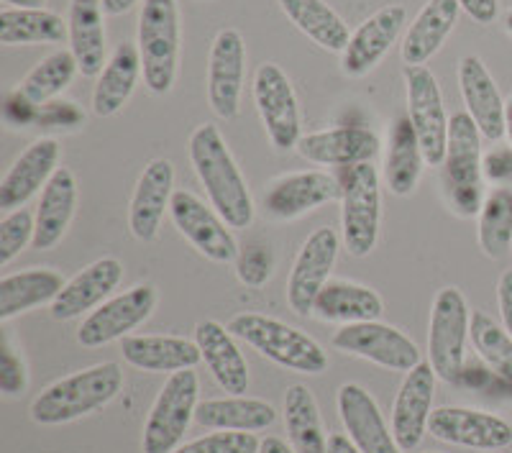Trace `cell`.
Instances as JSON below:
<instances>
[{
  "mask_svg": "<svg viewBox=\"0 0 512 453\" xmlns=\"http://www.w3.org/2000/svg\"><path fill=\"white\" fill-rule=\"evenodd\" d=\"M187 157L205 187L208 203L221 213L223 221L233 231H244L254 223V198H251L249 182L233 159L221 128L213 123H203L190 134L187 141Z\"/></svg>",
  "mask_w": 512,
  "mask_h": 453,
  "instance_id": "cell-1",
  "label": "cell"
},
{
  "mask_svg": "<svg viewBox=\"0 0 512 453\" xmlns=\"http://www.w3.org/2000/svg\"><path fill=\"white\" fill-rule=\"evenodd\" d=\"M123 390V369L116 361L88 366L57 379L36 395L29 415L36 425H64L103 410Z\"/></svg>",
  "mask_w": 512,
  "mask_h": 453,
  "instance_id": "cell-2",
  "label": "cell"
},
{
  "mask_svg": "<svg viewBox=\"0 0 512 453\" xmlns=\"http://www.w3.org/2000/svg\"><path fill=\"white\" fill-rule=\"evenodd\" d=\"M228 331L282 369L308 377L328 372V354L323 346L282 320L262 313H239L228 320Z\"/></svg>",
  "mask_w": 512,
  "mask_h": 453,
  "instance_id": "cell-3",
  "label": "cell"
},
{
  "mask_svg": "<svg viewBox=\"0 0 512 453\" xmlns=\"http://www.w3.org/2000/svg\"><path fill=\"white\" fill-rule=\"evenodd\" d=\"M443 198L459 218L479 215L484 203L482 134L469 113H454L448 128V149L443 159Z\"/></svg>",
  "mask_w": 512,
  "mask_h": 453,
  "instance_id": "cell-4",
  "label": "cell"
},
{
  "mask_svg": "<svg viewBox=\"0 0 512 453\" xmlns=\"http://www.w3.org/2000/svg\"><path fill=\"white\" fill-rule=\"evenodd\" d=\"M144 85L149 93L167 95L180 72V8L177 0H144L136 31Z\"/></svg>",
  "mask_w": 512,
  "mask_h": 453,
  "instance_id": "cell-5",
  "label": "cell"
},
{
  "mask_svg": "<svg viewBox=\"0 0 512 453\" xmlns=\"http://www.w3.org/2000/svg\"><path fill=\"white\" fill-rule=\"evenodd\" d=\"M382 226V180L372 162L346 167L341 177V239L356 259L369 256Z\"/></svg>",
  "mask_w": 512,
  "mask_h": 453,
  "instance_id": "cell-6",
  "label": "cell"
},
{
  "mask_svg": "<svg viewBox=\"0 0 512 453\" xmlns=\"http://www.w3.org/2000/svg\"><path fill=\"white\" fill-rule=\"evenodd\" d=\"M472 310L459 287H443L433 297L428 326V361L446 384H459L464 377L466 343H469Z\"/></svg>",
  "mask_w": 512,
  "mask_h": 453,
  "instance_id": "cell-7",
  "label": "cell"
},
{
  "mask_svg": "<svg viewBox=\"0 0 512 453\" xmlns=\"http://www.w3.org/2000/svg\"><path fill=\"white\" fill-rule=\"evenodd\" d=\"M200 395V379L195 369L169 374L159 390L152 410L144 420L141 451L144 453H175L182 446L187 428L195 420Z\"/></svg>",
  "mask_w": 512,
  "mask_h": 453,
  "instance_id": "cell-8",
  "label": "cell"
},
{
  "mask_svg": "<svg viewBox=\"0 0 512 453\" xmlns=\"http://www.w3.org/2000/svg\"><path fill=\"white\" fill-rule=\"evenodd\" d=\"M251 93H254L256 111H259L264 131L274 149H297L303 139V118H300V103H297L295 88H292L287 72L277 62L259 64Z\"/></svg>",
  "mask_w": 512,
  "mask_h": 453,
  "instance_id": "cell-9",
  "label": "cell"
},
{
  "mask_svg": "<svg viewBox=\"0 0 512 453\" xmlns=\"http://www.w3.org/2000/svg\"><path fill=\"white\" fill-rule=\"evenodd\" d=\"M402 77H405V88H408V118L415 128L420 149H423L425 164L441 167L448 149V128H451L441 85L425 64L405 67Z\"/></svg>",
  "mask_w": 512,
  "mask_h": 453,
  "instance_id": "cell-10",
  "label": "cell"
},
{
  "mask_svg": "<svg viewBox=\"0 0 512 453\" xmlns=\"http://www.w3.org/2000/svg\"><path fill=\"white\" fill-rule=\"evenodd\" d=\"M169 218L177 231L198 249L205 259L216 264H231L239 259V241L233 236V228L221 218L216 208L205 200H200L190 190H175L172 205H169Z\"/></svg>",
  "mask_w": 512,
  "mask_h": 453,
  "instance_id": "cell-11",
  "label": "cell"
},
{
  "mask_svg": "<svg viewBox=\"0 0 512 453\" xmlns=\"http://www.w3.org/2000/svg\"><path fill=\"white\" fill-rule=\"evenodd\" d=\"M333 349L341 354L359 356L364 361L390 369V372H413L415 366L423 361L418 343L410 341L395 326L379 323V320H367V323H351L341 326L331 338Z\"/></svg>",
  "mask_w": 512,
  "mask_h": 453,
  "instance_id": "cell-12",
  "label": "cell"
},
{
  "mask_svg": "<svg viewBox=\"0 0 512 453\" xmlns=\"http://www.w3.org/2000/svg\"><path fill=\"white\" fill-rule=\"evenodd\" d=\"M157 300V287L149 282L134 285L123 295L105 300L100 308L85 315L82 326L77 328V343L85 349H100L113 341H123L126 336H131V331H136L152 318Z\"/></svg>",
  "mask_w": 512,
  "mask_h": 453,
  "instance_id": "cell-13",
  "label": "cell"
},
{
  "mask_svg": "<svg viewBox=\"0 0 512 453\" xmlns=\"http://www.w3.org/2000/svg\"><path fill=\"white\" fill-rule=\"evenodd\" d=\"M338 249H341V236L336 233V228L328 226L315 228L308 241L300 246L295 262H292L285 290L287 305H290L292 313L300 315V318L313 315L315 297L331 282Z\"/></svg>",
  "mask_w": 512,
  "mask_h": 453,
  "instance_id": "cell-14",
  "label": "cell"
},
{
  "mask_svg": "<svg viewBox=\"0 0 512 453\" xmlns=\"http://www.w3.org/2000/svg\"><path fill=\"white\" fill-rule=\"evenodd\" d=\"M246 85V44L241 31L221 29L208 52V105L223 121L239 116Z\"/></svg>",
  "mask_w": 512,
  "mask_h": 453,
  "instance_id": "cell-15",
  "label": "cell"
},
{
  "mask_svg": "<svg viewBox=\"0 0 512 453\" xmlns=\"http://www.w3.org/2000/svg\"><path fill=\"white\" fill-rule=\"evenodd\" d=\"M428 433L436 441L472 451H502L512 446V425L505 418L477 407L443 405L431 413Z\"/></svg>",
  "mask_w": 512,
  "mask_h": 453,
  "instance_id": "cell-16",
  "label": "cell"
},
{
  "mask_svg": "<svg viewBox=\"0 0 512 453\" xmlns=\"http://www.w3.org/2000/svg\"><path fill=\"white\" fill-rule=\"evenodd\" d=\"M438 374L431 361H420L413 372L405 374L395 402H392V436L402 453H410L428 436V423L433 413Z\"/></svg>",
  "mask_w": 512,
  "mask_h": 453,
  "instance_id": "cell-17",
  "label": "cell"
},
{
  "mask_svg": "<svg viewBox=\"0 0 512 453\" xmlns=\"http://www.w3.org/2000/svg\"><path fill=\"white\" fill-rule=\"evenodd\" d=\"M408 24V11L400 3L379 8L364 18L359 29L351 31V39L341 52V70L349 77H364L387 57Z\"/></svg>",
  "mask_w": 512,
  "mask_h": 453,
  "instance_id": "cell-18",
  "label": "cell"
},
{
  "mask_svg": "<svg viewBox=\"0 0 512 453\" xmlns=\"http://www.w3.org/2000/svg\"><path fill=\"white\" fill-rule=\"evenodd\" d=\"M341 198V182L320 169L290 172L269 182L264 192V210L272 221H297L320 205Z\"/></svg>",
  "mask_w": 512,
  "mask_h": 453,
  "instance_id": "cell-19",
  "label": "cell"
},
{
  "mask_svg": "<svg viewBox=\"0 0 512 453\" xmlns=\"http://www.w3.org/2000/svg\"><path fill=\"white\" fill-rule=\"evenodd\" d=\"M175 195V164L159 157L146 164L128 203V231L141 244L159 236L164 213H169Z\"/></svg>",
  "mask_w": 512,
  "mask_h": 453,
  "instance_id": "cell-20",
  "label": "cell"
},
{
  "mask_svg": "<svg viewBox=\"0 0 512 453\" xmlns=\"http://www.w3.org/2000/svg\"><path fill=\"white\" fill-rule=\"evenodd\" d=\"M59 157H62V146L49 136L26 146L0 180V210L11 213L39 195L59 169Z\"/></svg>",
  "mask_w": 512,
  "mask_h": 453,
  "instance_id": "cell-21",
  "label": "cell"
},
{
  "mask_svg": "<svg viewBox=\"0 0 512 453\" xmlns=\"http://www.w3.org/2000/svg\"><path fill=\"white\" fill-rule=\"evenodd\" d=\"M336 405L346 436L361 453H402L377 400L361 384H341Z\"/></svg>",
  "mask_w": 512,
  "mask_h": 453,
  "instance_id": "cell-22",
  "label": "cell"
},
{
  "mask_svg": "<svg viewBox=\"0 0 512 453\" xmlns=\"http://www.w3.org/2000/svg\"><path fill=\"white\" fill-rule=\"evenodd\" d=\"M123 282V264L116 256H103L98 262L77 272L67 279V285L57 295V300L49 305V313L54 320H75L80 315H90L100 308L105 300H111L113 290Z\"/></svg>",
  "mask_w": 512,
  "mask_h": 453,
  "instance_id": "cell-23",
  "label": "cell"
},
{
  "mask_svg": "<svg viewBox=\"0 0 512 453\" xmlns=\"http://www.w3.org/2000/svg\"><path fill=\"white\" fill-rule=\"evenodd\" d=\"M459 90L466 113L477 123L482 139L500 141L507 128V100L502 98L487 64L474 54L459 62Z\"/></svg>",
  "mask_w": 512,
  "mask_h": 453,
  "instance_id": "cell-24",
  "label": "cell"
},
{
  "mask_svg": "<svg viewBox=\"0 0 512 453\" xmlns=\"http://www.w3.org/2000/svg\"><path fill=\"white\" fill-rule=\"evenodd\" d=\"M379 136L364 126H338L328 131L305 134L297 144V154L313 164L354 167L372 162L379 154Z\"/></svg>",
  "mask_w": 512,
  "mask_h": 453,
  "instance_id": "cell-25",
  "label": "cell"
},
{
  "mask_svg": "<svg viewBox=\"0 0 512 453\" xmlns=\"http://www.w3.org/2000/svg\"><path fill=\"white\" fill-rule=\"evenodd\" d=\"M195 343L200 346L205 366L221 390L228 395H244L249 390V364L241 354L236 336L218 320H200L195 326Z\"/></svg>",
  "mask_w": 512,
  "mask_h": 453,
  "instance_id": "cell-26",
  "label": "cell"
},
{
  "mask_svg": "<svg viewBox=\"0 0 512 453\" xmlns=\"http://www.w3.org/2000/svg\"><path fill=\"white\" fill-rule=\"evenodd\" d=\"M461 16L459 0H428L413 18L400 44V57L405 67H420L441 52Z\"/></svg>",
  "mask_w": 512,
  "mask_h": 453,
  "instance_id": "cell-27",
  "label": "cell"
},
{
  "mask_svg": "<svg viewBox=\"0 0 512 453\" xmlns=\"http://www.w3.org/2000/svg\"><path fill=\"white\" fill-rule=\"evenodd\" d=\"M121 354L128 366L149 374H175L203 361L200 346L185 336H126Z\"/></svg>",
  "mask_w": 512,
  "mask_h": 453,
  "instance_id": "cell-28",
  "label": "cell"
},
{
  "mask_svg": "<svg viewBox=\"0 0 512 453\" xmlns=\"http://www.w3.org/2000/svg\"><path fill=\"white\" fill-rule=\"evenodd\" d=\"M139 77H144V64H141L139 44L136 41H121L108 64L95 80L93 88V113L98 118H111L121 111L131 100Z\"/></svg>",
  "mask_w": 512,
  "mask_h": 453,
  "instance_id": "cell-29",
  "label": "cell"
},
{
  "mask_svg": "<svg viewBox=\"0 0 512 453\" xmlns=\"http://www.w3.org/2000/svg\"><path fill=\"white\" fill-rule=\"evenodd\" d=\"M77 210V180L67 167H59L49 185L41 190L36 205L34 249L49 251L64 239Z\"/></svg>",
  "mask_w": 512,
  "mask_h": 453,
  "instance_id": "cell-30",
  "label": "cell"
},
{
  "mask_svg": "<svg viewBox=\"0 0 512 453\" xmlns=\"http://www.w3.org/2000/svg\"><path fill=\"white\" fill-rule=\"evenodd\" d=\"M384 315V302L372 287L349 282V279H331L320 295L315 297L313 318L320 323H367L379 320Z\"/></svg>",
  "mask_w": 512,
  "mask_h": 453,
  "instance_id": "cell-31",
  "label": "cell"
},
{
  "mask_svg": "<svg viewBox=\"0 0 512 453\" xmlns=\"http://www.w3.org/2000/svg\"><path fill=\"white\" fill-rule=\"evenodd\" d=\"M70 49L85 77H98L105 59V8L103 0H70L67 13Z\"/></svg>",
  "mask_w": 512,
  "mask_h": 453,
  "instance_id": "cell-32",
  "label": "cell"
},
{
  "mask_svg": "<svg viewBox=\"0 0 512 453\" xmlns=\"http://www.w3.org/2000/svg\"><path fill=\"white\" fill-rule=\"evenodd\" d=\"M67 285L57 269L31 267L24 272L0 277V320L8 323L16 315H24L39 305H52L62 287Z\"/></svg>",
  "mask_w": 512,
  "mask_h": 453,
  "instance_id": "cell-33",
  "label": "cell"
},
{
  "mask_svg": "<svg viewBox=\"0 0 512 453\" xmlns=\"http://www.w3.org/2000/svg\"><path fill=\"white\" fill-rule=\"evenodd\" d=\"M423 149L415 136V128L408 116L395 118L387 139V154H384V180L392 195L408 198L418 187L420 175H423Z\"/></svg>",
  "mask_w": 512,
  "mask_h": 453,
  "instance_id": "cell-34",
  "label": "cell"
},
{
  "mask_svg": "<svg viewBox=\"0 0 512 453\" xmlns=\"http://www.w3.org/2000/svg\"><path fill=\"white\" fill-rule=\"evenodd\" d=\"M277 407L264 400L244 395L216 397L200 402L195 410V423L210 430H241V433H259L274 425Z\"/></svg>",
  "mask_w": 512,
  "mask_h": 453,
  "instance_id": "cell-35",
  "label": "cell"
},
{
  "mask_svg": "<svg viewBox=\"0 0 512 453\" xmlns=\"http://www.w3.org/2000/svg\"><path fill=\"white\" fill-rule=\"evenodd\" d=\"M282 420L297 453H328V433L323 428L320 407L305 384H290L282 400Z\"/></svg>",
  "mask_w": 512,
  "mask_h": 453,
  "instance_id": "cell-36",
  "label": "cell"
},
{
  "mask_svg": "<svg viewBox=\"0 0 512 453\" xmlns=\"http://www.w3.org/2000/svg\"><path fill=\"white\" fill-rule=\"evenodd\" d=\"M70 39L67 21L47 8H3L0 11V44L36 47Z\"/></svg>",
  "mask_w": 512,
  "mask_h": 453,
  "instance_id": "cell-37",
  "label": "cell"
},
{
  "mask_svg": "<svg viewBox=\"0 0 512 453\" xmlns=\"http://www.w3.org/2000/svg\"><path fill=\"white\" fill-rule=\"evenodd\" d=\"M287 18L295 24L297 31H303L313 39L320 49L341 54L351 39L349 24L338 16L326 0H277Z\"/></svg>",
  "mask_w": 512,
  "mask_h": 453,
  "instance_id": "cell-38",
  "label": "cell"
},
{
  "mask_svg": "<svg viewBox=\"0 0 512 453\" xmlns=\"http://www.w3.org/2000/svg\"><path fill=\"white\" fill-rule=\"evenodd\" d=\"M77 72H80V64H77L72 49H59L36 64L18 85L16 93L34 108H44L70 88Z\"/></svg>",
  "mask_w": 512,
  "mask_h": 453,
  "instance_id": "cell-39",
  "label": "cell"
},
{
  "mask_svg": "<svg viewBox=\"0 0 512 453\" xmlns=\"http://www.w3.org/2000/svg\"><path fill=\"white\" fill-rule=\"evenodd\" d=\"M479 249L489 259H502L512 249V185H497L484 195L477 215Z\"/></svg>",
  "mask_w": 512,
  "mask_h": 453,
  "instance_id": "cell-40",
  "label": "cell"
},
{
  "mask_svg": "<svg viewBox=\"0 0 512 453\" xmlns=\"http://www.w3.org/2000/svg\"><path fill=\"white\" fill-rule=\"evenodd\" d=\"M469 341L487 369L512 387V336L482 310H472Z\"/></svg>",
  "mask_w": 512,
  "mask_h": 453,
  "instance_id": "cell-41",
  "label": "cell"
},
{
  "mask_svg": "<svg viewBox=\"0 0 512 453\" xmlns=\"http://www.w3.org/2000/svg\"><path fill=\"white\" fill-rule=\"evenodd\" d=\"M34 231L36 218L26 208L3 215V221H0V267H8L26 246L34 244Z\"/></svg>",
  "mask_w": 512,
  "mask_h": 453,
  "instance_id": "cell-42",
  "label": "cell"
},
{
  "mask_svg": "<svg viewBox=\"0 0 512 453\" xmlns=\"http://www.w3.org/2000/svg\"><path fill=\"white\" fill-rule=\"evenodd\" d=\"M262 441L254 433H241V430H218L210 436L190 441L177 448L175 453H259Z\"/></svg>",
  "mask_w": 512,
  "mask_h": 453,
  "instance_id": "cell-43",
  "label": "cell"
},
{
  "mask_svg": "<svg viewBox=\"0 0 512 453\" xmlns=\"http://www.w3.org/2000/svg\"><path fill=\"white\" fill-rule=\"evenodd\" d=\"M274 251L267 244H251L239 251L236 259V277L244 282L246 287H264L274 274Z\"/></svg>",
  "mask_w": 512,
  "mask_h": 453,
  "instance_id": "cell-44",
  "label": "cell"
},
{
  "mask_svg": "<svg viewBox=\"0 0 512 453\" xmlns=\"http://www.w3.org/2000/svg\"><path fill=\"white\" fill-rule=\"evenodd\" d=\"M26 387H29V369L13 349L11 336L3 333V341H0V392L6 397H18L24 395Z\"/></svg>",
  "mask_w": 512,
  "mask_h": 453,
  "instance_id": "cell-45",
  "label": "cell"
},
{
  "mask_svg": "<svg viewBox=\"0 0 512 453\" xmlns=\"http://www.w3.org/2000/svg\"><path fill=\"white\" fill-rule=\"evenodd\" d=\"M484 177L497 185H512V149H495L484 157Z\"/></svg>",
  "mask_w": 512,
  "mask_h": 453,
  "instance_id": "cell-46",
  "label": "cell"
},
{
  "mask_svg": "<svg viewBox=\"0 0 512 453\" xmlns=\"http://www.w3.org/2000/svg\"><path fill=\"white\" fill-rule=\"evenodd\" d=\"M459 6L466 16L482 26L495 24L500 16V0H459Z\"/></svg>",
  "mask_w": 512,
  "mask_h": 453,
  "instance_id": "cell-47",
  "label": "cell"
},
{
  "mask_svg": "<svg viewBox=\"0 0 512 453\" xmlns=\"http://www.w3.org/2000/svg\"><path fill=\"white\" fill-rule=\"evenodd\" d=\"M497 308L505 331L512 336V269H505L497 282Z\"/></svg>",
  "mask_w": 512,
  "mask_h": 453,
  "instance_id": "cell-48",
  "label": "cell"
},
{
  "mask_svg": "<svg viewBox=\"0 0 512 453\" xmlns=\"http://www.w3.org/2000/svg\"><path fill=\"white\" fill-rule=\"evenodd\" d=\"M328 453H361V451L351 443V438L346 436V433H331V436H328Z\"/></svg>",
  "mask_w": 512,
  "mask_h": 453,
  "instance_id": "cell-49",
  "label": "cell"
},
{
  "mask_svg": "<svg viewBox=\"0 0 512 453\" xmlns=\"http://www.w3.org/2000/svg\"><path fill=\"white\" fill-rule=\"evenodd\" d=\"M139 0H103L105 16H123L136 6Z\"/></svg>",
  "mask_w": 512,
  "mask_h": 453,
  "instance_id": "cell-50",
  "label": "cell"
},
{
  "mask_svg": "<svg viewBox=\"0 0 512 453\" xmlns=\"http://www.w3.org/2000/svg\"><path fill=\"white\" fill-rule=\"evenodd\" d=\"M259 453H297V451L292 446H287V441H282V438L269 436L264 438L262 446H259Z\"/></svg>",
  "mask_w": 512,
  "mask_h": 453,
  "instance_id": "cell-51",
  "label": "cell"
},
{
  "mask_svg": "<svg viewBox=\"0 0 512 453\" xmlns=\"http://www.w3.org/2000/svg\"><path fill=\"white\" fill-rule=\"evenodd\" d=\"M47 0H3V8H44Z\"/></svg>",
  "mask_w": 512,
  "mask_h": 453,
  "instance_id": "cell-52",
  "label": "cell"
},
{
  "mask_svg": "<svg viewBox=\"0 0 512 453\" xmlns=\"http://www.w3.org/2000/svg\"><path fill=\"white\" fill-rule=\"evenodd\" d=\"M505 136L510 141V149H512V98L507 100V128H505Z\"/></svg>",
  "mask_w": 512,
  "mask_h": 453,
  "instance_id": "cell-53",
  "label": "cell"
},
{
  "mask_svg": "<svg viewBox=\"0 0 512 453\" xmlns=\"http://www.w3.org/2000/svg\"><path fill=\"white\" fill-rule=\"evenodd\" d=\"M505 31L512 36V11H507V16H505Z\"/></svg>",
  "mask_w": 512,
  "mask_h": 453,
  "instance_id": "cell-54",
  "label": "cell"
},
{
  "mask_svg": "<svg viewBox=\"0 0 512 453\" xmlns=\"http://www.w3.org/2000/svg\"><path fill=\"white\" fill-rule=\"evenodd\" d=\"M482 453H487V451H482Z\"/></svg>",
  "mask_w": 512,
  "mask_h": 453,
  "instance_id": "cell-55",
  "label": "cell"
},
{
  "mask_svg": "<svg viewBox=\"0 0 512 453\" xmlns=\"http://www.w3.org/2000/svg\"><path fill=\"white\" fill-rule=\"evenodd\" d=\"M428 453H433V451H428Z\"/></svg>",
  "mask_w": 512,
  "mask_h": 453,
  "instance_id": "cell-56",
  "label": "cell"
}]
</instances>
